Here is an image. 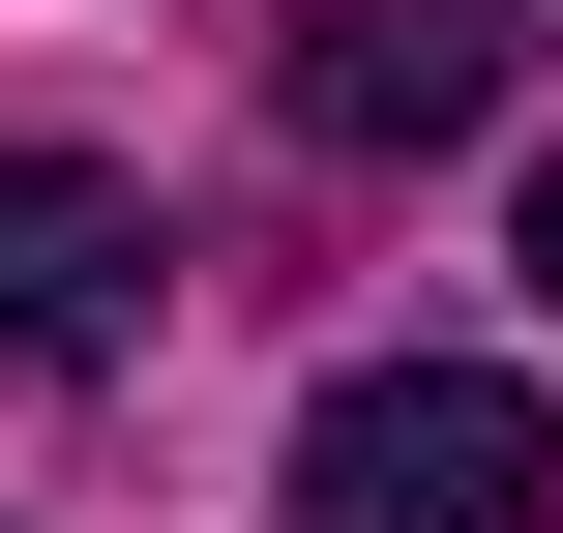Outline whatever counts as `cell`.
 I'll return each instance as SVG.
<instances>
[{"label":"cell","instance_id":"1","mask_svg":"<svg viewBox=\"0 0 563 533\" xmlns=\"http://www.w3.org/2000/svg\"><path fill=\"white\" fill-rule=\"evenodd\" d=\"M297 533H563V415L475 356H356L297 415Z\"/></svg>","mask_w":563,"mask_h":533},{"label":"cell","instance_id":"2","mask_svg":"<svg viewBox=\"0 0 563 533\" xmlns=\"http://www.w3.org/2000/svg\"><path fill=\"white\" fill-rule=\"evenodd\" d=\"M89 356H148V178L0 148V386H89Z\"/></svg>","mask_w":563,"mask_h":533},{"label":"cell","instance_id":"3","mask_svg":"<svg viewBox=\"0 0 563 533\" xmlns=\"http://www.w3.org/2000/svg\"><path fill=\"white\" fill-rule=\"evenodd\" d=\"M505 59H534L505 0H327V30H297V148H475Z\"/></svg>","mask_w":563,"mask_h":533},{"label":"cell","instance_id":"4","mask_svg":"<svg viewBox=\"0 0 563 533\" xmlns=\"http://www.w3.org/2000/svg\"><path fill=\"white\" fill-rule=\"evenodd\" d=\"M534 297H563V178H534Z\"/></svg>","mask_w":563,"mask_h":533}]
</instances>
